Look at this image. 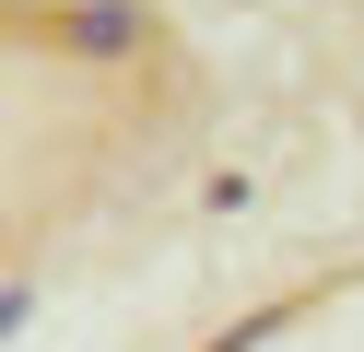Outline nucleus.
Here are the masks:
<instances>
[{
  "label": "nucleus",
  "instance_id": "nucleus-2",
  "mask_svg": "<svg viewBox=\"0 0 364 352\" xmlns=\"http://www.w3.org/2000/svg\"><path fill=\"white\" fill-rule=\"evenodd\" d=\"M24 317H36V282H0V341H12Z\"/></svg>",
  "mask_w": 364,
  "mask_h": 352
},
{
  "label": "nucleus",
  "instance_id": "nucleus-1",
  "mask_svg": "<svg viewBox=\"0 0 364 352\" xmlns=\"http://www.w3.org/2000/svg\"><path fill=\"white\" fill-rule=\"evenodd\" d=\"M59 36H71L82 59H129V47L153 36V12H141V0H71V23H59Z\"/></svg>",
  "mask_w": 364,
  "mask_h": 352
}]
</instances>
